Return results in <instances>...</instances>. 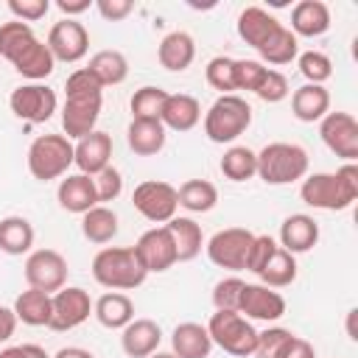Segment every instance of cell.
<instances>
[{
	"label": "cell",
	"mask_w": 358,
	"mask_h": 358,
	"mask_svg": "<svg viewBox=\"0 0 358 358\" xmlns=\"http://www.w3.org/2000/svg\"><path fill=\"white\" fill-rule=\"evenodd\" d=\"M257 277L268 288H288L296 280V255L277 246V252L266 260V266L257 271Z\"/></svg>",
	"instance_id": "38"
},
{
	"label": "cell",
	"mask_w": 358,
	"mask_h": 358,
	"mask_svg": "<svg viewBox=\"0 0 358 358\" xmlns=\"http://www.w3.org/2000/svg\"><path fill=\"white\" fill-rule=\"evenodd\" d=\"M277 246H280V243H277L271 235H255L252 249H249V257H246V271L257 274V271L266 266V260L277 252Z\"/></svg>",
	"instance_id": "48"
},
{
	"label": "cell",
	"mask_w": 358,
	"mask_h": 358,
	"mask_svg": "<svg viewBox=\"0 0 358 358\" xmlns=\"http://www.w3.org/2000/svg\"><path fill=\"white\" fill-rule=\"evenodd\" d=\"M280 358H316V350H313V344H310L308 338L294 336V338L285 344V350L280 352Z\"/></svg>",
	"instance_id": "50"
},
{
	"label": "cell",
	"mask_w": 358,
	"mask_h": 358,
	"mask_svg": "<svg viewBox=\"0 0 358 358\" xmlns=\"http://www.w3.org/2000/svg\"><path fill=\"white\" fill-rule=\"evenodd\" d=\"M255 95H257L263 103H280V101H285V98L291 95L288 78H285L280 70H271V67H268L266 76H263V81L257 84Z\"/></svg>",
	"instance_id": "44"
},
{
	"label": "cell",
	"mask_w": 358,
	"mask_h": 358,
	"mask_svg": "<svg viewBox=\"0 0 358 358\" xmlns=\"http://www.w3.org/2000/svg\"><path fill=\"white\" fill-rule=\"evenodd\" d=\"M243 280L229 274V277H221L215 285H213V305L215 310H238L241 305V294H243Z\"/></svg>",
	"instance_id": "43"
},
{
	"label": "cell",
	"mask_w": 358,
	"mask_h": 358,
	"mask_svg": "<svg viewBox=\"0 0 358 358\" xmlns=\"http://www.w3.org/2000/svg\"><path fill=\"white\" fill-rule=\"evenodd\" d=\"M90 0H56V8L64 14V20H76L78 14L90 11Z\"/></svg>",
	"instance_id": "52"
},
{
	"label": "cell",
	"mask_w": 358,
	"mask_h": 358,
	"mask_svg": "<svg viewBox=\"0 0 358 358\" xmlns=\"http://www.w3.org/2000/svg\"><path fill=\"white\" fill-rule=\"evenodd\" d=\"M95 182V193H98V204H109L123 193V173L115 165H106L101 173L92 176Z\"/></svg>",
	"instance_id": "45"
},
{
	"label": "cell",
	"mask_w": 358,
	"mask_h": 358,
	"mask_svg": "<svg viewBox=\"0 0 358 358\" xmlns=\"http://www.w3.org/2000/svg\"><path fill=\"white\" fill-rule=\"evenodd\" d=\"M204 78L221 95H235V59L232 56H213L204 67Z\"/></svg>",
	"instance_id": "40"
},
{
	"label": "cell",
	"mask_w": 358,
	"mask_h": 358,
	"mask_svg": "<svg viewBox=\"0 0 358 358\" xmlns=\"http://www.w3.org/2000/svg\"><path fill=\"white\" fill-rule=\"evenodd\" d=\"M355 313H358L355 308H352V310L347 313V336H350L352 341H358V333H355Z\"/></svg>",
	"instance_id": "55"
},
{
	"label": "cell",
	"mask_w": 358,
	"mask_h": 358,
	"mask_svg": "<svg viewBox=\"0 0 358 358\" xmlns=\"http://www.w3.org/2000/svg\"><path fill=\"white\" fill-rule=\"evenodd\" d=\"M6 8L11 11L14 20L31 25V22H39L50 11V0H8Z\"/></svg>",
	"instance_id": "47"
},
{
	"label": "cell",
	"mask_w": 358,
	"mask_h": 358,
	"mask_svg": "<svg viewBox=\"0 0 358 358\" xmlns=\"http://www.w3.org/2000/svg\"><path fill=\"white\" fill-rule=\"evenodd\" d=\"M0 59H6L28 81H45L56 70V59L48 45L34 34L28 22L20 20L0 25Z\"/></svg>",
	"instance_id": "2"
},
{
	"label": "cell",
	"mask_w": 358,
	"mask_h": 358,
	"mask_svg": "<svg viewBox=\"0 0 358 358\" xmlns=\"http://www.w3.org/2000/svg\"><path fill=\"white\" fill-rule=\"evenodd\" d=\"M92 316L106 330H123L134 319V302L123 291H106L92 302Z\"/></svg>",
	"instance_id": "28"
},
{
	"label": "cell",
	"mask_w": 358,
	"mask_h": 358,
	"mask_svg": "<svg viewBox=\"0 0 358 358\" xmlns=\"http://www.w3.org/2000/svg\"><path fill=\"white\" fill-rule=\"evenodd\" d=\"M92 277L106 291H134L145 282L148 271L134 246H103L92 257Z\"/></svg>",
	"instance_id": "4"
},
{
	"label": "cell",
	"mask_w": 358,
	"mask_h": 358,
	"mask_svg": "<svg viewBox=\"0 0 358 358\" xmlns=\"http://www.w3.org/2000/svg\"><path fill=\"white\" fill-rule=\"evenodd\" d=\"M117 213L106 204H98L92 210H87L81 215V235L90 241V243H109L115 235H117Z\"/></svg>",
	"instance_id": "33"
},
{
	"label": "cell",
	"mask_w": 358,
	"mask_h": 358,
	"mask_svg": "<svg viewBox=\"0 0 358 358\" xmlns=\"http://www.w3.org/2000/svg\"><path fill=\"white\" fill-rule=\"evenodd\" d=\"M201 120V103L199 98L187 95V92H168L159 123L165 126V131H190L196 129Z\"/></svg>",
	"instance_id": "23"
},
{
	"label": "cell",
	"mask_w": 358,
	"mask_h": 358,
	"mask_svg": "<svg viewBox=\"0 0 358 358\" xmlns=\"http://www.w3.org/2000/svg\"><path fill=\"white\" fill-rule=\"evenodd\" d=\"M299 73L305 76V84H324L333 76V62L322 50H305L296 56Z\"/></svg>",
	"instance_id": "41"
},
{
	"label": "cell",
	"mask_w": 358,
	"mask_h": 358,
	"mask_svg": "<svg viewBox=\"0 0 358 358\" xmlns=\"http://www.w3.org/2000/svg\"><path fill=\"white\" fill-rule=\"evenodd\" d=\"M218 171L229 182H249L257 176V151L249 145H229L218 162Z\"/></svg>",
	"instance_id": "35"
},
{
	"label": "cell",
	"mask_w": 358,
	"mask_h": 358,
	"mask_svg": "<svg viewBox=\"0 0 358 358\" xmlns=\"http://www.w3.org/2000/svg\"><path fill=\"white\" fill-rule=\"evenodd\" d=\"M17 316H14V310L11 308H6V305H0V344L3 341H8L11 336H14V330H17Z\"/></svg>",
	"instance_id": "53"
},
{
	"label": "cell",
	"mask_w": 358,
	"mask_h": 358,
	"mask_svg": "<svg viewBox=\"0 0 358 358\" xmlns=\"http://www.w3.org/2000/svg\"><path fill=\"white\" fill-rule=\"evenodd\" d=\"M11 310H14L17 322H22L28 327H48V322H50V294L36 291V288H25L22 294H17Z\"/></svg>",
	"instance_id": "32"
},
{
	"label": "cell",
	"mask_w": 358,
	"mask_h": 358,
	"mask_svg": "<svg viewBox=\"0 0 358 358\" xmlns=\"http://www.w3.org/2000/svg\"><path fill=\"white\" fill-rule=\"evenodd\" d=\"M50 358H95L90 350H84V347H62L56 355H50Z\"/></svg>",
	"instance_id": "54"
},
{
	"label": "cell",
	"mask_w": 358,
	"mask_h": 358,
	"mask_svg": "<svg viewBox=\"0 0 358 358\" xmlns=\"http://www.w3.org/2000/svg\"><path fill=\"white\" fill-rule=\"evenodd\" d=\"M67 271H70L67 260L56 249H34L25 257V266H22L28 288H36V291H45V294H56L59 288H64L67 285Z\"/></svg>",
	"instance_id": "12"
},
{
	"label": "cell",
	"mask_w": 358,
	"mask_h": 358,
	"mask_svg": "<svg viewBox=\"0 0 358 358\" xmlns=\"http://www.w3.org/2000/svg\"><path fill=\"white\" fill-rule=\"evenodd\" d=\"M34 224L25 215H6L0 218V252L20 257L34 252Z\"/></svg>",
	"instance_id": "30"
},
{
	"label": "cell",
	"mask_w": 358,
	"mask_h": 358,
	"mask_svg": "<svg viewBox=\"0 0 358 358\" xmlns=\"http://www.w3.org/2000/svg\"><path fill=\"white\" fill-rule=\"evenodd\" d=\"M48 50L53 53L56 62H64V64H76L87 56L90 50V31L84 28V22L78 20H59L53 22V28L48 31V39H45Z\"/></svg>",
	"instance_id": "15"
},
{
	"label": "cell",
	"mask_w": 358,
	"mask_h": 358,
	"mask_svg": "<svg viewBox=\"0 0 358 358\" xmlns=\"http://www.w3.org/2000/svg\"><path fill=\"white\" fill-rule=\"evenodd\" d=\"M0 358H50V355L39 344H14V347L0 350Z\"/></svg>",
	"instance_id": "51"
},
{
	"label": "cell",
	"mask_w": 358,
	"mask_h": 358,
	"mask_svg": "<svg viewBox=\"0 0 358 358\" xmlns=\"http://www.w3.org/2000/svg\"><path fill=\"white\" fill-rule=\"evenodd\" d=\"M171 352L176 358H210L213 338L204 324L199 322H182L171 333Z\"/></svg>",
	"instance_id": "26"
},
{
	"label": "cell",
	"mask_w": 358,
	"mask_h": 358,
	"mask_svg": "<svg viewBox=\"0 0 358 358\" xmlns=\"http://www.w3.org/2000/svg\"><path fill=\"white\" fill-rule=\"evenodd\" d=\"M103 106V87L87 70L78 67L64 81V103H62V129L67 140H81L95 131Z\"/></svg>",
	"instance_id": "1"
},
{
	"label": "cell",
	"mask_w": 358,
	"mask_h": 358,
	"mask_svg": "<svg viewBox=\"0 0 358 358\" xmlns=\"http://www.w3.org/2000/svg\"><path fill=\"white\" fill-rule=\"evenodd\" d=\"M95 8L106 22H120L134 11V3L131 0H98Z\"/></svg>",
	"instance_id": "49"
},
{
	"label": "cell",
	"mask_w": 358,
	"mask_h": 358,
	"mask_svg": "<svg viewBox=\"0 0 358 358\" xmlns=\"http://www.w3.org/2000/svg\"><path fill=\"white\" fill-rule=\"evenodd\" d=\"M294 338V333L291 330H285V327H277V324H271V327H266L263 333H257V344H255V358H280V352L285 350V344Z\"/></svg>",
	"instance_id": "42"
},
{
	"label": "cell",
	"mask_w": 358,
	"mask_h": 358,
	"mask_svg": "<svg viewBox=\"0 0 358 358\" xmlns=\"http://www.w3.org/2000/svg\"><path fill=\"white\" fill-rule=\"evenodd\" d=\"M165 98L168 92L162 87H140L134 90L131 101H129V109H131V120H159L162 115V106H165Z\"/></svg>",
	"instance_id": "39"
},
{
	"label": "cell",
	"mask_w": 358,
	"mask_h": 358,
	"mask_svg": "<svg viewBox=\"0 0 358 358\" xmlns=\"http://www.w3.org/2000/svg\"><path fill=\"white\" fill-rule=\"evenodd\" d=\"M73 165V140L64 134H39L28 145V171L39 182H53Z\"/></svg>",
	"instance_id": "8"
},
{
	"label": "cell",
	"mask_w": 358,
	"mask_h": 358,
	"mask_svg": "<svg viewBox=\"0 0 358 358\" xmlns=\"http://www.w3.org/2000/svg\"><path fill=\"white\" fill-rule=\"evenodd\" d=\"M134 252H137V257H140V263L145 266L148 274H162L171 266H176V246H173V238H171L165 224L145 229L137 238Z\"/></svg>",
	"instance_id": "16"
},
{
	"label": "cell",
	"mask_w": 358,
	"mask_h": 358,
	"mask_svg": "<svg viewBox=\"0 0 358 358\" xmlns=\"http://www.w3.org/2000/svg\"><path fill=\"white\" fill-rule=\"evenodd\" d=\"M299 199L313 210H327V213L347 210L358 199V165L344 162L333 173L327 171L308 173L299 185Z\"/></svg>",
	"instance_id": "3"
},
{
	"label": "cell",
	"mask_w": 358,
	"mask_h": 358,
	"mask_svg": "<svg viewBox=\"0 0 358 358\" xmlns=\"http://www.w3.org/2000/svg\"><path fill=\"white\" fill-rule=\"evenodd\" d=\"M73 165L78 168V173H87V176H95L106 165H112V134L95 129V131L84 134L81 140H76L73 143Z\"/></svg>",
	"instance_id": "18"
},
{
	"label": "cell",
	"mask_w": 358,
	"mask_h": 358,
	"mask_svg": "<svg viewBox=\"0 0 358 358\" xmlns=\"http://www.w3.org/2000/svg\"><path fill=\"white\" fill-rule=\"evenodd\" d=\"M92 316V299L78 285H64L56 294H50V322L48 327L56 333H67L81 327Z\"/></svg>",
	"instance_id": "13"
},
{
	"label": "cell",
	"mask_w": 358,
	"mask_h": 358,
	"mask_svg": "<svg viewBox=\"0 0 358 358\" xmlns=\"http://www.w3.org/2000/svg\"><path fill=\"white\" fill-rule=\"evenodd\" d=\"M330 112V92L324 84H302L291 92V115L299 123H319Z\"/></svg>",
	"instance_id": "25"
},
{
	"label": "cell",
	"mask_w": 358,
	"mask_h": 358,
	"mask_svg": "<svg viewBox=\"0 0 358 358\" xmlns=\"http://www.w3.org/2000/svg\"><path fill=\"white\" fill-rule=\"evenodd\" d=\"M168 131L159 120H131L126 129V143L137 157H157L165 148Z\"/></svg>",
	"instance_id": "31"
},
{
	"label": "cell",
	"mask_w": 358,
	"mask_h": 358,
	"mask_svg": "<svg viewBox=\"0 0 358 358\" xmlns=\"http://www.w3.org/2000/svg\"><path fill=\"white\" fill-rule=\"evenodd\" d=\"M327 31H330V8H327V3H322V0H299L291 8V34L296 39L299 36L316 39V36H322Z\"/></svg>",
	"instance_id": "24"
},
{
	"label": "cell",
	"mask_w": 358,
	"mask_h": 358,
	"mask_svg": "<svg viewBox=\"0 0 358 358\" xmlns=\"http://www.w3.org/2000/svg\"><path fill=\"white\" fill-rule=\"evenodd\" d=\"M319 137L344 162L358 159V120L350 112H327L319 120Z\"/></svg>",
	"instance_id": "14"
},
{
	"label": "cell",
	"mask_w": 358,
	"mask_h": 358,
	"mask_svg": "<svg viewBox=\"0 0 358 358\" xmlns=\"http://www.w3.org/2000/svg\"><path fill=\"white\" fill-rule=\"evenodd\" d=\"M204 327L213 338V347H221L224 352H229L235 358H249L255 352L257 330L238 310H215Z\"/></svg>",
	"instance_id": "7"
},
{
	"label": "cell",
	"mask_w": 358,
	"mask_h": 358,
	"mask_svg": "<svg viewBox=\"0 0 358 358\" xmlns=\"http://www.w3.org/2000/svg\"><path fill=\"white\" fill-rule=\"evenodd\" d=\"M56 199L59 207L76 215H84L87 210L98 207V193H95V182L87 173H67L59 187H56Z\"/></svg>",
	"instance_id": "21"
},
{
	"label": "cell",
	"mask_w": 358,
	"mask_h": 358,
	"mask_svg": "<svg viewBox=\"0 0 358 358\" xmlns=\"http://www.w3.org/2000/svg\"><path fill=\"white\" fill-rule=\"evenodd\" d=\"M280 28H282V22H280L274 14H268L263 6H246V8L238 14V22H235L238 36H241L249 48H255V50H260Z\"/></svg>",
	"instance_id": "20"
},
{
	"label": "cell",
	"mask_w": 358,
	"mask_h": 358,
	"mask_svg": "<svg viewBox=\"0 0 358 358\" xmlns=\"http://www.w3.org/2000/svg\"><path fill=\"white\" fill-rule=\"evenodd\" d=\"M319 243V224L308 213H294L280 224V246L291 255H305Z\"/></svg>",
	"instance_id": "22"
},
{
	"label": "cell",
	"mask_w": 358,
	"mask_h": 358,
	"mask_svg": "<svg viewBox=\"0 0 358 358\" xmlns=\"http://www.w3.org/2000/svg\"><path fill=\"white\" fill-rule=\"evenodd\" d=\"M148 358H176V355H173V352H162V350H157V352L148 355Z\"/></svg>",
	"instance_id": "56"
},
{
	"label": "cell",
	"mask_w": 358,
	"mask_h": 358,
	"mask_svg": "<svg viewBox=\"0 0 358 358\" xmlns=\"http://www.w3.org/2000/svg\"><path fill=\"white\" fill-rule=\"evenodd\" d=\"M252 126V106L241 95H218L204 112V134L210 143H235Z\"/></svg>",
	"instance_id": "6"
},
{
	"label": "cell",
	"mask_w": 358,
	"mask_h": 358,
	"mask_svg": "<svg viewBox=\"0 0 358 358\" xmlns=\"http://www.w3.org/2000/svg\"><path fill=\"white\" fill-rule=\"evenodd\" d=\"M162 344V327L154 319L134 316L123 330H120V350L129 358H148L159 350Z\"/></svg>",
	"instance_id": "19"
},
{
	"label": "cell",
	"mask_w": 358,
	"mask_h": 358,
	"mask_svg": "<svg viewBox=\"0 0 358 358\" xmlns=\"http://www.w3.org/2000/svg\"><path fill=\"white\" fill-rule=\"evenodd\" d=\"M8 106L14 117L25 123H48L59 109V98H56V90H50L45 81H28L11 90Z\"/></svg>",
	"instance_id": "11"
},
{
	"label": "cell",
	"mask_w": 358,
	"mask_h": 358,
	"mask_svg": "<svg viewBox=\"0 0 358 358\" xmlns=\"http://www.w3.org/2000/svg\"><path fill=\"white\" fill-rule=\"evenodd\" d=\"M308 165H310L308 151L299 143L277 140V143H268L257 151V176L274 187L305 179Z\"/></svg>",
	"instance_id": "5"
},
{
	"label": "cell",
	"mask_w": 358,
	"mask_h": 358,
	"mask_svg": "<svg viewBox=\"0 0 358 358\" xmlns=\"http://www.w3.org/2000/svg\"><path fill=\"white\" fill-rule=\"evenodd\" d=\"M238 313L246 316L249 322H277L285 313V296L277 288H268L263 282H246L243 294H241V305Z\"/></svg>",
	"instance_id": "17"
},
{
	"label": "cell",
	"mask_w": 358,
	"mask_h": 358,
	"mask_svg": "<svg viewBox=\"0 0 358 358\" xmlns=\"http://www.w3.org/2000/svg\"><path fill=\"white\" fill-rule=\"evenodd\" d=\"M131 204L134 210L151 221V224H168L176 210H179V199H176V187L171 182H162V179H145L134 187L131 193Z\"/></svg>",
	"instance_id": "10"
},
{
	"label": "cell",
	"mask_w": 358,
	"mask_h": 358,
	"mask_svg": "<svg viewBox=\"0 0 358 358\" xmlns=\"http://www.w3.org/2000/svg\"><path fill=\"white\" fill-rule=\"evenodd\" d=\"M252 241H255V232H249L246 227H227V229H218L204 243V252L213 266L227 271H243Z\"/></svg>",
	"instance_id": "9"
},
{
	"label": "cell",
	"mask_w": 358,
	"mask_h": 358,
	"mask_svg": "<svg viewBox=\"0 0 358 358\" xmlns=\"http://www.w3.org/2000/svg\"><path fill=\"white\" fill-rule=\"evenodd\" d=\"M157 59L168 73H185L196 59V42L187 31H171L157 48Z\"/></svg>",
	"instance_id": "27"
},
{
	"label": "cell",
	"mask_w": 358,
	"mask_h": 358,
	"mask_svg": "<svg viewBox=\"0 0 358 358\" xmlns=\"http://www.w3.org/2000/svg\"><path fill=\"white\" fill-rule=\"evenodd\" d=\"M87 70L101 81V87H117L129 76V59L120 50H98L90 59Z\"/></svg>",
	"instance_id": "34"
},
{
	"label": "cell",
	"mask_w": 358,
	"mask_h": 358,
	"mask_svg": "<svg viewBox=\"0 0 358 358\" xmlns=\"http://www.w3.org/2000/svg\"><path fill=\"white\" fill-rule=\"evenodd\" d=\"M168 232L173 238V246H176V263H190L201 255L204 249V235H201V227L187 218V215H173L168 224Z\"/></svg>",
	"instance_id": "29"
},
{
	"label": "cell",
	"mask_w": 358,
	"mask_h": 358,
	"mask_svg": "<svg viewBox=\"0 0 358 358\" xmlns=\"http://www.w3.org/2000/svg\"><path fill=\"white\" fill-rule=\"evenodd\" d=\"M257 62H263L266 67L271 64V70L274 67H282V64H291L296 56H299V39L291 34V28L288 25H282L260 50H257Z\"/></svg>",
	"instance_id": "37"
},
{
	"label": "cell",
	"mask_w": 358,
	"mask_h": 358,
	"mask_svg": "<svg viewBox=\"0 0 358 358\" xmlns=\"http://www.w3.org/2000/svg\"><path fill=\"white\" fill-rule=\"evenodd\" d=\"M266 70L268 67L263 62H257V59H235V90L255 92L257 84L263 81Z\"/></svg>",
	"instance_id": "46"
},
{
	"label": "cell",
	"mask_w": 358,
	"mask_h": 358,
	"mask_svg": "<svg viewBox=\"0 0 358 358\" xmlns=\"http://www.w3.org/2000/svg\"><path fill=\"white\" fill-rule=\"evenodd\" d=\"M176 199L187 213H210L218 204V187L207 179H187L176 187Z\"/></svg>",
	"instance_id": "36"
}]
</instances>
